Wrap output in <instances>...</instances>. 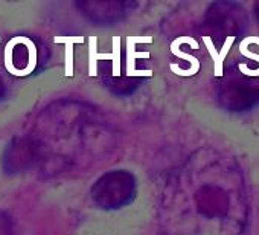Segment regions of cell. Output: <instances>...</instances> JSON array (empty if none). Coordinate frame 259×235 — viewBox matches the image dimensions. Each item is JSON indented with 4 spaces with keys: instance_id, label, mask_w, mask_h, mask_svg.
<instances>
[{
    "instance_id": "7",
    "label": "cell",
    "mask_w": 259,
    "mask_h": 235,
    "mask_svg": "<svg viewBox=\"0 0 259 235\" xmlns=\"http://www.w3.org/2000/svg\"><path fill=\"white\" fill-rule=\"evenodd\" d=\"M138 4L135 2H116V0H84V2H76V8L79 13L92 23L95 25H114L126 19L133 8H136Z\"/></svg>"
},
{
    "instance_id": "9",
    "label": "cell",
    "mask_w": 259,
    "mask_h": 235,
    "mask_svg": "<svg viewBox=\"0 0 259 235\" xmlns=\"http://www.w3.org/2000/svg\"><path fill=\"white\" fill-rule=\"evenodd\" d=\"M254 16H256L257 25H259V2H257V4H254Z\"/></svg>"
},
{
    "instance_id": "4",
    "label": "cell",
    "mask_w": 259,
    "mask_h": 235,
    "mask_svg": "<svg viewBox=\"0 0 259 235\" xmlns=\"http://www.w3.org/2000/svg\"><path fill=\"white\" fill-rule=\"evenodd\" d=\"M204 29L213 38L224 42L229 37H236L247 28L244 10L233 2H215L204 16Z\"/></svg>"
},
{
    "instance_id": "2",
    "label": "cell",
    "mask_w": 259,
    "mask_h": 235,
    "mask_svg": "<svg viewBox=\"0 0 259 235\" xmlns=\"http://www.w3.org/2000/svg\"><path fill=\"white\" fill-rule=\"evenodd\" d=\"M217 99L229 111H247L259 104V66L248 61L232 64L220 78Z\"/></svg>"
},
{
    "instance_id": "1",
    "label": "cell",
    "mask_w": 259,
    "mask_h": 235,
    "mask_svg": "<svg viewBox=\"0 0 259 235\" xmlns=\"http://www.w3.org/2000/svg\"><path fill=\"white\" fill-rule=\"evenodd\" d=\"M248 199L236 162L213 150L192 154L166 182L162 235H242Z\"/></svg>"
},
{
    "instance_id": "6",
    "label": "cell",
    "mask_w": 259,
    "mask_h": 235,
    "mask_svg": "<svg viewBox=\"0 0 259 235\" xmlns=\"http://www.w3.org/2000/svg\"><path fill=\"white\" fill-rule=\"evenodd\" d=\"M41 164L40 148L32 136H19L13 139L2 158V165L8 174H20Z\"/></svg>"
},
{
    "instance_id": "3",
    "label": "cell",
    "mask_w": 259,
    "mask_h": 235,
    "mask_svg": "<svg viewBox=\"0 0 259 235\" xmlns=\"http://www.w3.org/2000/svg\"><path fill=\"white\" fill-rule=\"evenodd\" d=\"M136 177L126 170H113L102 174L92 186L90 195L96 206L111 211L120 209L136 199Z\"/></svg>"
},
{
    "instance_id": "8",
    "label": "cell",
    "mask_w": 259,
    "mask_h": 235,
    "mask_svg": "<svg viewBox=\"0 0 259 235\" xmlns=\"http://www.w3.org/2000/svg\"><path fill=\"white\" fill-rule=\"evenodd\" d=\"M0 235H16L14 220L5 211H0Z\"/></svg>"
},
{
    "instance_id": "5",
    "label": "cell",
    "mask_w": 259,
    "mask_h": 235,
    "mask_svg": "<svg viewBox=\"0 0 259 235\" xmlns=\"http://www.w3.org/2000/svg\"><path fill=\"white\" fill-rule=\"evenodd\" d=\"M8 63L20 75H29L41 69L48 58V48L32 37L11 40L8 48Z\"/></svg>"
}]
</instances>
